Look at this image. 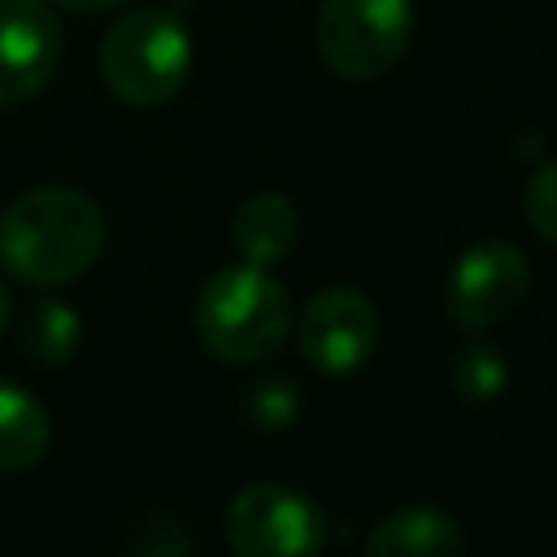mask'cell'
Returning a JSON list of instances; mask_svg holds the SVG:
<instances>
[{"label": "cell", "instance_id": "6da1fadb", "mask_svg": "<svg viewBox=\"0 0 557 557\" xmlns=\"http://www.w3.org/2000/svg\"><path fill=\"white\" fill-rule=\"evenodd\" d=\"M104 248V213L91 196L70 187H35L0 218V261L35 283L61 287L78 278Z\"/></svg>", "mask_w": 557, "mask_h": 557}, {"label": "cell", "instance_id": "7a4b0ae2", "mask_svg": "<svg viewBox=\"0 0 557 557\" xmlns=\"http://www.w3.org/2000/svg\"><path fill=\"white\" fill-rule=\"evenodd\" d=\"M292 326V300L278 287V278H270L265 265H231L218 270L200 296H196V331L205 339L209 352H218L222 361L248 366L270 357L283 335Z\"/></svg>", "mask_w": 557, "mask_h": 557}, {"label": "cell", "instance_id": "3957f363", "mask_svg": "<svg viewBox=\"0 0 557 557\" xmlns=\"http://www.w3.org/2000/svg\"><path fill=\"white\" fill-rule=\"evenodd\" d=\"M191 70V35L170 9H131L100 44L109 91L135 109L165 104Z\"/></svg>", "mask_w": 557, "mask_h": 557}, {"label": "cell", "instance_id": "277c9868", "mask_svg": "<svg viewBox=\"0 0 557 557\" xmlns=\"http://www.w3.org/2000/svg\"><path fill=\"white\" fill-rule=\"evenodd\" d=\"M318 52L339 78H383L413 39L409 0H322Z\"/></svg>", "mask_w": 557, "mask_h": 557}, {"label": "cell", "instance_id": "5b68a950", "mask_svg": "<svg viewBox=\"0 0 557 557\" xmlns=\"http://www.w3.org/2000/svg\"><path fill=\"white\" fill-rule=\"evenodd\" d=\"M531 292V261L522 257V248H513L509 239H479L470 244L453 270H448V287H444V309L448 322L461 331H487L496 322H505Z\"/></svg>", "mask_w": 557, "mask_h": 557}, {"label": "cell", "instance_id": "8992f818", "mask_svg": "<svg viewBox=\"0 0 557 557\" xmlns=\"http://www.w3.org/2000/svg\"><path fill=\"white\" fill-rule=\"evenodd\" d=\"M226 544L239 557H300L322 548V513L287 483H248L226 509Z\"/></svg>", "mask_w": 557, "mask_h": 557}, {"label": "cell", "instance_id": "52a82bcc", "mask_svg": "<svg viewBox=\"0 0 557 557\" xmlns=\"http://www.w3.org/2000/svg\"><path fill=\"white\" fill-rule=\"evenodd\" d=\"M300 352L322 374H352L379 344V313L357 287H322L300 309Z\"/></svg>", "mask_w": 557, "mask_h": 557}, {"label": "cell", "instance_id": "ba28073f", "mask_svg": "<svg viewBox=\"0 0 557 557\" xmlns=\"http://www.w3.org/2000/svg\"><path fill=\"white\" fill-rule=\"evenodd\" d=\"M61 26L44 0H0V109L30 100L57 70Z\"/></svg>", "mask_w": 557, "mask_h": 557}, {"label": "cell", "instance_id": "9c48e42d", "mask_svg": "<svg viewBox=\"0 0 557 557\" xmlns=\"http://www.w3.org/2000/svg\"><path fill=\"white\" fill-rule=\"evenodd\" d=\"M466 548V535L453 513L431 505H409L374 522L366 553L370 557H457Z\"/></svg>", "mask_w": 557, "mask_h": 557}, {"label": "cell", "instance_id": "30bf717a", "mask_svg": "<svg viewBox=\"0 0 557 557\" xmlns=\"http://www.w3.org/2000/svg\"><path fill=\"white\" fill-rule=\"evenodd\" d=\"M296 239H300V213L283 191H257L231 218V244L248 265L270 270L296 248Z\"/></svg>", "mask_w": 557, "mask_h": 557}, {"label": "cell", "instance_id": "8fae6325", "mask_svg": "<svg viewBox=\"0 0 557 557\" xmlns=\"http://www.w3.org/2000/svg\"><path fill=\"white\" fill-rule=\"evenodd\" d=\"M48 409L22 387L0 379V470H26L48 453Z\"/></svg>", "mask_w": 557, "mask_h": 557}, {"label": "cell", "instance_id": "7c38bea8", "mask_svg": "<svg viewBox=\"0 0 557 557\" xmlns=\"http://www.w3.org/2000/svg\"><path fill=\"white\" fill-rule=\"evenodd\" d=\"M78 335H83V322H78V313H74L70 305H61V300H39V305H30V309L22 313V322H17V339H22L26 357L39 361V366H61V361H70L74 348H78Z\"/></svg>", "mask_w": 557, "mask_h": 557}, {"label": "cell", "instance_id": "4fadbf2b", "mask_svg": "<svg viewBox=\"0 0 557 557\" xmlns=\"http://www.w3.org/2000/svg\"><path fill=\"white\" fill-rule=\"evenodd\" d=\"M448 383L466 405H492L509 387V361L492 344L470 339L448 357Z\"/></svg>", "mask_w": 557, "mask_h": 557}, {"label": "cell", "instance_id": "5bb4252c", "mask_svg": "<svg viewBox=\"0 0 557 557\" xmlns=\"http://www.w3.org/2000/svg\"><path fill=\"white\" fill-rule=\"evenodd\" d=\"M239 409H244L248 426H257V431H283L300 413V387L292 379L265 374V379H257V383L244 387Z\"/></svg>", "mask_w": 557, "mask_h": 557}, {"label": "cell", "instance_id": "9a60e30c", "mask_svg": "<svg viewBox=\"0 0 557 557\" xmlns=\"http://www.w3.org/2000/svg\"><path fill=\"white\" fill-rule=\"evenodd\" d=\"M522 209H527V222H531L548 244H557V161H544V165L527 178Z\"/></svg>", "mask_w": 557, "mask_h": 557}, {"label": "cell", "instance_id": "2e32d148", "mask_svg": "<svg viewBox=\"0 0 557 557\" xmlns=\"http://www.w3.org/2000/svg\"><path fill=\"white\" fill-rule=\"evenodd\" d=\"M131 548L144 553V557H174V553H191V540L183 535L178 518H165V513H161V518H144V522H139Z\"/></svg>", "mask_w": 557, "mask_h": 557}, {"label": "cell", "instance_id": "e0dca14e", "mask_svg": "<svg viewBox=\"0 0 557 557\" xmlns=\"http://www.w3.org/2000/svg\"><path fill=\"white\" fill-rule=\"evenodd\" d=\"M61 9H74V13H100V9H113L117 0H52Z\"/></svg>", "mask_w": 557, "mask_h": 557}, {"label": "cell", "instance_id": "ac0fdd59", "mask_svg": "<svg viewBox=\"0 0 557 557\" xmlns=\"http://www.w3.org/2000/svg\"><path fill=\"white\" fill-rule=\"evenodd\" d=\"M4 322H9V292L0 287V331H4Z\"/></svg>", "mask_w": 557, "mask_h": 557}]
</instances>
